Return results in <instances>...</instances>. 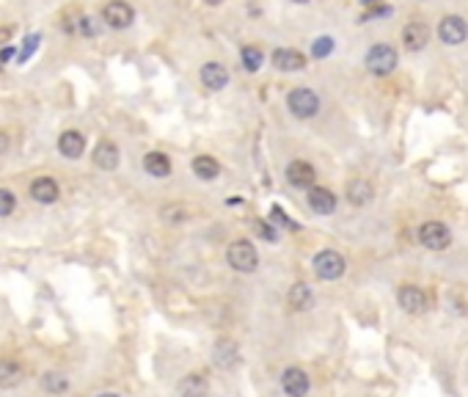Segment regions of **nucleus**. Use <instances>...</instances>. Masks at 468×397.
I'll return each instance as SVG.
<instances>
[{"label":"nucleus","mask_w":468,"mask_h":397,"mask_svg":"<svg viewBox=\"0 0 468 397\" xmlns=\"http://www.w3.org/2000/svg\"><path fill=\"white\" fill-rule=\"evenodd\" d=\"M419 243L424 246V248H430V251H443V248H449V243H452V232L446 224H441V221H427V224H422V229H419Z\"/></svg>","instance_id":"nucleus-5"},{"label":"nucleus","mask_w":468,"mask_h":397,"mask_svg":"<svg viewBox=\"0 0 468 397\" xmlns=\"http://www.w3.org/2000/svg\"><path fill=\"white\" fill-rule=\"evenodd\" d=\"M364 64L367 69L377 75V77H383V75H391L394 72V66H397V50L391 47V44H374L369 47V53H367V58H364Z\"/></svg>","instance_id":"nucleus-2"},{"label":"nucleus","mask_w":468,"mask_h":397,"mask_svg":"<svg viewBox=\"0 0 468 397\" xmlns=\"http://www.w3.org/2000/svg\"><path fill=\"white\" fill-rule=\"evenodd\" d=\"M438 36H441V42L443 44H463L468 36V25L463 17H443L441 23H438Z\"/></svg>","instance_id":"nucleus-9"},{"label":"nucleus","mask_w":468,"mask_h":397,"mask_svg":"<svg viewBox=\"0 0 468 397\" xmlns=\"http://www.w3.org/2000/svg\"><path fill=\"white\" fill-rule=\"evenodd\" d=\"M292 3H309V0H292Z\"/></svg>","instance_id":"nucleus-39"},{"label":"nucleus","mask_w":468,"mask_h":397,"mask_svg":"<svg viewBox=\"0 0 468 397\" xmlns=\"http://www.w3.org/2000/svg\"><path fill=\"white\" fill-rule=\"evenodd\" d=\"M23 367L17 362H0V389H11L23 381Z\"/></svg>","instance_id":"nucleus-24"},{"label":"nucleus","mask_w":468,"mask_h":397,"mask_svg":"<svg viewBox=\"0 0 468 397\" xmlns=\"http://www.w3.org/2000/svg\"><path fill=\"white\" fill-rule=\"evenodd\" d=\"M11 33H14V28H11V25H3V28H0V47H3V44L11 39Z\"/></svg>","instance_id":"nucleus-33"},{"label":"nucleus","mask_w":468,"mask_h":397,"mask_svg":"<svg viewBox=\"0 0 468 397\" xmlns=\"http://www.w3.org/2000/svg\"><path fill=\"white\" fill-rule=\"evenodd\" d=\"M14 207H17V198L11 191H6V188H0V218H6V215H11L14 213Z\"/></svg>","instance_id":"nucleus-28"},{"label":"nucleus","mask_w":468,"mask_h":397,"mask_svg":"<svg viewBox=\"0 0 468 397\" xmlns=\"http://www.w3.org/2000/svg\"><path fill=\"white\" fill-rule=\"evenodd\" d=\"M281 389H284L286 397H306L309 389H312V384H309V375L301 367H289L281 375Z\"/></svg>","instance_id":"nucleus-8"},{"label":"nucleus","mask_w":468,"mask_h":397,"mask_svg":"<svg viewBox=\"0 0 468 397\" xmlns=\"http://www.w3.org/2000/svg\"><path fill=\"white\" fill-rule=\"evenodd\" d=\"M430 42V28L427 25H422V23H410L403 28V44H405L407 50H422L424 44Z\"/></svg>","instance_id":"nucleus-18"},{"label":"nucleus","mask_w":468,"mask_h":397,"mask_svg":"<svg viewBox=\"0 0 468 397\" xmlns=\"http://www.w3.org/2000/svg\"><path fill=\"white\" fill-rule=\"evenodd\" d=\"M372 196H374V191L367 179H350V182H347V198H350V204L361 207V204L372 201Z\"/></svg>","instance_id":"nucleus-22"},{"label":"nucleus","mask_w":468,"mask_h":397,"mask_svg":"<svg viewBox=\"0 0 468 397\" xmlns=\"http://www.w3.org/2000/svg\"><path fill=\"white\" fill-rule=\"evenodd\" d=\"M286 105H289L292 116H298V119H312V116L320 113V97L306 86L292 89L289 97H286Z\"/></svg>","instance_id":"nucleus-3"},{"label":"nucleus","mask_w":468,"mask_h":397,"mask_svg":"<svg viewBox=\"0 0 468 397\" xmlns=\"http://www.w3.org/2000/svg\"><path fill=\"white\" fill-rule=\"evenodd\" d=\"M213 362L218 364V367H223V370L237 367L240 364V348H237V342L220 339L218 345H215V351H213Z\"/></svg>","instance_id":"nucleus-13"},{"label":"nucleus","mask_w":468,"mask_h":397,"mask_svg":"<svg viewBox=\"0 0 468 397\" xmlns=\"http://www.w3.org/2000/svg\"><path fill=\"white\" fill-rule=\"evenodd\" d=\"M273 218H276V224H281V227H286V229H298V224H292V218H286L281 207H273Z\"/></svg>","instance_id":"nucleus-31"},{"label":"nucleus","mask_w":468,"mask_h":397,"mask_svg":"<svg viewBox=\"0 0 468 397\" xmlns=\"http://www.w3.org/2000/svg\"><path fill=\"white\" fill-rule=\"evenodd\" d=\"M207 3H210V6H220V3H223V0H207Z\"/></svg>","instance_id":"nucleus-37"},{"label":"nucleus","mask_w":468,"mask_h":397,"mask_svg":"<svg viewBox=\"0 0 468 397\" xmlns=\"http://www.w3.org/2000/svg\"><path fill=\"white\" fill-rule=\"evenodd\" d=\"M397 301H400V306L405 309L407 315H424L427 306H430L427 293L422 287H416V284H403L400 293H397Z\"/></svg>","instance_id":"nucleus-7"},{"label":"nucleus","mask_w":468,"mask_h":397,"mask_svg":"<svg viewBox=\"0 0 468 397\" xmlns=\"http://www.w3.org/2000/svg\"><path fill=\"white\" fill-rule=\"evenodd\" d=\"M91 158L102 171H113V168L119 165V146H116L113 141H99Z\"/></svg>","instance_id":"nucleus-17"},{"label":"nucleus","mask_w":468,"mask_h":397,"mask_svg":"<svg viewBox=\"0 0 468 397\" xmlns=\"http://www.w3.org/2000/svg\"><path fill=\"white\" fill-rule=\"evenodd\" d=\"M42 384H44L47 392H63L66 389V378H63L61 372H47Z\"/></svg>","instance_id":"nucleus-27"},{"label":"nucleus","mask_w":468,"mask_h":397,"mask_svg":"<svg viewBox=\"0 0 468 397\" xmlns=\"http://www.w3.org/2000/svg\"><path fill=\"white\" fill-rule=\"evenodd\" d=\"M193 171H196V177L198 179H215L220 174V163L215 158H210V155H198L196 160H193Z\"/></svg>","instance_id":"nucleus-23"},{"label":"nucleus","mask_w":468,"mask_h":397,"mask_svg":"<svg viewBox=\"0 0 468 397\" xmlns=\"http://www.w3.org/2000/svg\"><path fill=\"white\" fill-rule=\"evenodd\" d=\"M80 33H83V36H96V33H99L96 20H94V17H80Z\"/></svg>","instance_id":"nucleus-30"},{"label":"nucleus","mask_w":468,"mask_h":397,"mask_svg":"<svg viewBox=\"0 0 468 397\" xmlns=\"http://www.w3.org/2000/svg\"><path fill=\"white\" fill-rule=\"evenodd\" d=\"M273 66L281 69V72H301L306 66V56L292 50V47H279L273 53Z\"/></svg>","instance_id":"nucleus-11"},{"label":"nucleus","mask_w":468,"mask_h":397,"mask_svg":"<svg viewBox=\"0 0 468 397\" xmlns=\"http://www.w3.org/2000/svg\"><path fill=\"white\" fill-rule=\"evenodd\" d=\"M201 83L210 89V92H220L226 83H229V72L226 66L218 61H210V64L201 66Z\"/></svg>","instance_id":"nucleus-16"},{"label":"nucleus","mask_w":468,"mask_h":397,"mask_svg":"<svg viewBox=\"0 0 468 397\" xmlns=\"http://www.w3.org/2000/svg\"><path fill=\"white\" fill-rule=\"evenodd\" d=\"M331 53H334V39H331V36H320L312 44L314 58H325V56H331Z\"/></svg>","instance_id":"nucleus-26"},{"label":"nucleus","mask_w":468,"mask_h":397,"mask_svg":"<svg viewBox=\"0 0 468 397\" xmlns=\"http://www.w3.org/2000/svg\"><path fill=\"white\" fill-rule=\"evenodd\" d=\"M179 395L182 397H207L210 395V384H207L204 375L190 372V375H185V378L179 381Z\"/></svg>","instance_id":"nucleus-19"},{"label":"nucleus","mask_w":468,"mask_h":397,"mask_svg":"<svg viewBox=\"0 0 468 397\" xmlns=\"http://www.w3.org/2000/svg\"><path fill=\"white\" fill-rule=\"evenodd\" d=\"M309 207H312L314 213H320V215H331L334 210H336V196H334V191H328V188H309Z\"/></svg>","instance_id":"nucleus-14"},{"label":"nucleus","mask_w":468,"mask_h":397,"mask_svg":"<svg viewBox=\"0 0 468 397\" xmlns=\"http://www.w3.org/2000/svg\"><path fill=\"white\" fill-rule=\"evenodd\" d=\"M286 179H289V185H295V188H312L314 179H317V171H314V165L306 163V160H292V163L286 165Z\"/></svg>","instance_id":"nucleus-10"},{"label":"nucleus","mask_w":468,"mask_h":397,"mask_svg":"<svg viewBox=\"0 0 468 397\" xmlns=\"http://www.w3.org/2000/svg\"><path fill=\"white\" fill-rule=\"evenodd\" d=\"M99 397H119V395H113V392H105V395H99Z\"/></svg>","instance_id":"nucleus-38"},{"label":"nucleus","mask_w":468,"mask_h":397,"mask_svg":"<svg viewBox=\"0 0 468 397\" xmlns=\"http://www.w3.org/2000/svg\"><path fill=\"white\" fill-rule=\"evenodd\" d=\"M36 47H39V33H31L28 39H25V44H23V50H20V64H25L28 58H31L33 53H36Z\"/></svg>","instance_id":"nucleus-29"},{"label":"nucleus","mask_w":468,"mask_h":397,"mask_svg":"<svg viewBox=\"0 0 468 397\" xmlns=\"http://www.w3.org/2000/svg\"><path fill=\"white\" fill-rule=\"evenodd\" d=\"M31 196L39 204H53L58 201V182L53 177H36L31 182Z\"/></svg>","instance_id":"nucleus-12"},{"label":"nucleus","mask_w":468,"mask_h":397,"mask_svg":"<svg viewBox=\"0 0 468 397\" xmlns=\"http://www.w3.org/2000/svg\"><path fill=\"white\" fill-rule=\"evenodd\" d=\"M226 260H229V265L237 273H253L256 265H259V254H256L253 243H248V240H234L229 246V251H226Z\"/></svg>","instance_id":"nucleus-1"},{"label":"nucleus","mask_w":468,"mask_h":397,"mask_svg":"<svg viewBox=\"0 0 468 397\" xmlns=\"http://www.w3.org/2000/svg\"><path fill=\"white\" fill-rule=\"evenodd\" d=\"M240 58H243V66H246L248 72H256V69L262 66V61H265V56H262V50H259V47H243Z\"/></svg>","instance_id":"nucleus-25"},{"label":"nucleus","mask_w":468,"mask_h":397,"mask_svg":"<svg viewBox=\"0 0 468 397\" xmlns=\"http://www.w3.org/2000/svg\"><path fill=\"white\" fill-rule=\"evenodd\" d=\"M344 257L339 251H334V248H325V251H320L317 257H314V273L322 279V282H336V279H342L344 276Z\"/></svg>","instance_id":"nucleus-4"},{"label":"nucleus","mask_w":468,"mask_h":397,"mask_svg":"<svg viewBox=\"0 0 468 397\" xmlns=\"http://www.w3.org/2000/svg\"><path fill=\"white\" fill-rule=\"evenodd\" d=\"M11 56H14V47H3V53H0V66H6V61H11Z\"/></svg>","instance_id":"nucleus-34"},{"label":"nucleus","mask_w":468,"mask_h":397,"mask_svg":"<svg viewBox=\"0 0 468 397\" xmlns=\"http://www.w3.org/2000/svg\"><path fill=\"white\" fill-rule=\"evenodd\" d=\"M102 20L110 25V28H116V31H125L132 25V20H135V11H132V6L127 3V0H110L105 8H102Z\"/></svg>","instance_id":"nucleus-6"},{"label":"nucleus","mask_w":468,"mask_h":397,"mask_svg":"<svg viewBox=\"0 0 468 397\" xmlns=\"http://www.w3.org/2000/svg\"><path fill=\"white\" fill-rule=\"evenodd\" d=\"M6 152H8V135L0 132V155H6Z\"/></svg>","instance_id":"nucleus-35"},{"label":"nucleus","mask_w":468,"mask_h":397,"mask_svg":"<svg viewBox=\"0 0 468 397\" xmlns=\"http://www.w3.org/2000/svg\"><path fill=\"white\" fill-rule=\"evenodd\" d=\"M144 168H146L149 177L165 179V177L171 174V160H168V155H163V152H149V155L144 158Z\"/></svg>","instance_id":"nucleus-21"},{"label":"nucleus","mask_w":468,"mask_h":397,"mask_svg":"<svg viewBox=\"0 0 468 397\" xmlns=\"http://www.w3.org/2000/svg\"><path fill=\"white\" fill-rule=\"evenodd\" d=\"M286 301H289V306H292L295 312H306V309H312V303H314L312 287H309V284H303V282L292 284V287H289V296H286Z\"/></svg>","instance_id":"nucleus-20"},{"label":"nucleus","mask_w":468,"mask_h":397,"mask_svg":"<svg viewBox=\"0 0 468 397\" xmlns=\"http://www.w3.org/2000/svg\"><path fill=\"white\" fill-rule=\"evenodd\" d=\"M83 149H86V138H83L80 132H77V130L61 132V138H58V152H61L63 158H69V160H77V158L83 155Z\"/></svg>","instance_id":"nucleus-15"},{"label":"nucleus","mask_w":468,"mask_h":397,"mask_svg":"<svg viewBox=\"0 0 468 397\" xmlns=\"http://www.w3.org/2000/svg\"><path fill=\"white\" fill-rule=\"evenodd\" d=\"M256 229H259V234H262V237H267L270 243H276V240H279V234H276V229H273L270 224H256Z\"/></svg>","instance_id":"nucleus-32"},{"label":"nucleus","mask_w":468,"mask_h":397,"mask_svg":"<svg viewBox=\"0 0 468 397\" xmlns=\"http://www.w3.org/2000/svg\"><path fill=\"white\" fill-rule=\"evenodd\" d=\"M361 3H364V6H367V8H372V6H377V3H380V0H361Z\"/></svg>","instance_id":"nucleus-36"}]
</instances>
